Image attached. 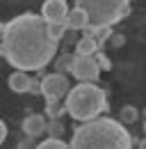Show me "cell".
I'll list each match as a JSON object with an SVG mask.
<instances>
[{
	"instance_id": "6da1fadb",
	"label": "cell",
	"mask_w": 146,
	"mask_h": 149,
	"mask_svg": "<svg viewBox=\"0 0 146 149\" xmlns=\"http://www.w3.org/2000/svg\"><path fill=\"white\" fill-rule=\"evenodd\" d=\"M2 57L16 71H39L53 62L59 41L50 35V23L39 14H21L0 28Z\"/></svg>"
},
{
	"instance_id": "7a4b0ae2",
	"label": "cell",
	"mask_w": 146,
	"mask_h": 149,
	"mask_svg": "<svg viewBox=\"0 0 146 149\" xmlns=\"http://www.w3.org/2000/svg\"><path fill=\"white\" fill-rule=\"evenodd\" d=\"M71 149H132V135L116 119L98 117L85 122L71 135Z\"/></svg>"
},
{
	"instance_id": "3957f363",
	"label": "cell",
	"mask_w": 146,
	"mask_h": 149,
	"mask_svg": "<svg viewBox=\"0 0 146 149\" xmlns=\"http://www.w3.org/2000/svg\"><path fill=\"white\" fill-rule=\"evenodd\" d=\"M75 7L85 9L89 14V28L85 30V37L103 39L110 35V28L130 12V0H75Z\"/></svg>"
},
{
	"instance_id": "277c9868",
	"label": "cell",
	"mask_w": 146,
	"mask_h": 149,
	"mask_svg": "<svg viewBox=\"0 0 146 149\" xmlns=\"http://www.w3.org/2000/svg\"><path fill=\"white\" fill-rule=\"evenodd\" d=\"M64 108L75 122H82V124L94 122L107 108L105 90H101L96 83H80V85L71 87V92L64 101Z\"/></svg>"
},
{
	"instance_id": "5b68a950",
	"label": "cell",
	"mask_w": 146,
	"mask_h": 149,
	"mask_svg": "<svg viewBox=\"0 0 146 149\" xmlns=\"http://www.w3.org/2000/svg\"><path fill=\"white\" fill-rule=\"evenodd\" d=\"M41 96L46 99V115L48 119H59L62 112H66V108H62V101H66V96L71 92V83L62 71H55L41 78Z\"/></svg>"
},
{
	"instance_id": "8992f818",
	"label": "cell",
	"mask_w": 146,
	"mask_h": 149,
	"mask_svg": "<svg viewBox=\"0 0 146 149\" xmlns=\"http://www.w3.org/2000/svg\"><path fill=\"white\" fill-rule=\"evenodd\" d=\"M69 71H71L80 83H96L103 69H101L96 55H78V53H75L73 60H71Z\"/></svg>"
},
{
	"instance_id": "52a82bcc",
	"label": "cell",
	"mask_w": 146,
	"mask_h": 149,
	"mask_svg": "<svg viewBox=\"0 0 146 149\" xmlns=\"http://www.w3.org/2000/svg\"><path fill=\"white\" fill-rule=\"evenodd\" d=\"M69 12H71V9H69L66 0H46L43 7H41V16L48 21L50 25H59V23L66 25Z\"/></svg>"
},
{
	"instance_id": "ba28073f",
	"label": "cell",
	"mask_w": 146,
	"mask_h": 149,
	"mask_svg": "<svg viewBox=\"0 0 146 149\" xmlns=\"http://www.w3.org/2000/svg\"><path fill=\"white\" fill-rule=\"evenodd\" d=\"M23 133H25V138H41V135H46L48 133V119L43 117V115H28L25 119H23Z\"/></svg>"
},
{
	"instance_id": "9c48e42d",
	"label": "cell",
	"mask_w": 146,
	"mask_h": 149,
	"mask_svg": "<svg viewBox=\"0 0 146 149\" xmlns=\"http://www.w3.org/2000/svg\"><path fill=\"white\" fill-rule=\"evenodd\" d=\"M9 90L16 94H28L32 90V85H34V78L32 76H28V71H14V74L9 76Z\"/></svg>"
},
{
	"instance_id": "30bf717a",
	"label": "cell",
	"mask_w": 146,
	"mask_h": 149,
	"mask_svg": "<svg viewBox=\"0 0 146 149\" xmlns=\"http://www.w3.org/2000/svg\"><path fill=\"white\" fill-rule=\"evenodd\" d=\"M66 28L69 30H87L89 28V14L85 12V9H80V7H73L71 12H69V19H66Z\"/></svg>"
},
{
	"instance_id": "8fae6325",
	"label": "cell",
	"mask_w": 146,
	"mask_h": 149,
	"mask_svg": "<svg viewBox=\"0 0 146 149\" xmlns=\"http://www.w3.org/2000/svg\"><path fill=\"white\" fill-rule=\"evenodd\" d=\"M98 51H101V44H98V39H94V37H82L78 41V46H75L78 55H96Z\"/></svg>"
},
{
	"instance_id": "7c38bea8",
	"label": "cell",
	"mask_w": 146,
	"mask_h": 149,
	"mask_svg": "<svg viewBox=\"0 0 146 149\" xmlns=\"http://www.w3.org/2000/svg\"><path fill=\"white\" fill-rule=\"evenodd\" d=\"M34 149H71V145H66L62 138H48V140L39 142Z\"/></svg>"
},
{
	"instance_id": "4fadbf2b",
	"label": "cell",
	"mask_w": 146,
	"mask_h": 149,
	"mask_svg": "<svg viewBox=\"0 0 146 149\" xmlns=\"http://www.w3.org/2000/svg\"><path fill=\"white\" fill-rule=\"evenodd\" d=\"M62 133H64V124L59 122V119H48V138H62Z\"/></svg>"
},
{
	"instance_id": "5bb4252c",
	"label": "cell",
	"mask_w": 146,
	"mask_h": 149,
	"mask_svg": "<svg viewBox=\"0 0 146 149\" xmlns=\"http://www.w3.org/2000/svg\"><path fill=\"white\" fill-rule=\"evenodd\" d=\"M119 117H121V122H123V124H132V122L137 119V108H132V106H123Z\"/></svg>"
},
{
	"instance_id": "9a60e30c",
	"label": "cell",
	"mask_w": 146,
	"mask_h": 149,
	"mask_svg": "<svg viewBox=\"0 0 146 149\" xmlns=\"http://www.w3.org/2000/svg\"><path fill=\"white\" fill-rule=\"evenodd\" d=\"M96 60H98V64H101V69H103V71L112 69V64H110V60L105 57V53H103V51H98V53H96Z\"/></svg>"
},
{
	"instance_id": "2e32d148",
	"label": "cell",
	"mask_w": 146,
	"mask_h": 149,
	"mask_svg": "<svg viewBox=\"0 0 146 149\" xmlns=\"http://www.w3.org/2000/svg\"><path fill=\"white\" fill-rule=\"evenodd\" d=\"M5 138H7V124L0 122V140H5Z\"/></svg>"
},
{
	"instance_id": "e0dca14e",
	"label": "cell",
	"mask_w": 146,
	"mask_h": 149,
	"mask_svg": "<svg viewBox=\"0 0 146 149\" xmlns=\"http://www.w3.org/2000/svg\"><path fill=\"white\" fill-rule=\"evenodd\" d=\"M121 44H123V37H121V35H116V37H114V46H121Z\"/></svg>"
},
{
	"instance_id": "ac0fdd59",
	"label": "cell",
	"mask_w": 146,
	"mask_h": 149,
	"mask_svg": "<svg viewBox=\"0 0 146 149\" xmlns=\"http://www.w3.org/2000/svg\"><path fill=\"white\" fill-rule=\"evenodd\" d=\"M139 149H146V138L142 140V142H139Z\"/></svg>"
},
{
	"instance_id": "d6986e66",
	"label": "cell",
	"mask_w": 146,
	"mask_h": 149,
	"mask_svg": "<svg viewBox=\"0 0 146 149\" xmlns=\"http://www.w3.org/2000/svg\"><path fill=\"white\" fill-rule=\"evenodd\" d=\"M144 133H146V122H144Z\"/></svg>"
}]
</instances>
